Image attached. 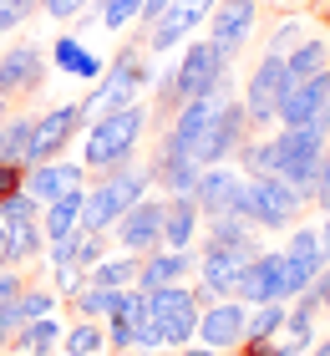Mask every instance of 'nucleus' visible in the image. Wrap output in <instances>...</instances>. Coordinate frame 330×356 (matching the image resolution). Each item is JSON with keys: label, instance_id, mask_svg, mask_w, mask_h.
<instances>
[{"label": "nucleus", "instance_id": "nucleus-1", "mask_svg": "<svg viewBox=\"0 0 330 356\" xmlns=\"http://www.w3.org/2000/svg\"><path fill=\"white\" fill-rule=\"evenodd\" d=\"M147 118H153V112H147L142 102H127L117 112L92 118L87 143H81V168L87 173H112V168L132 163V153H138V143L147 133Z\"/></svg>", "mask_w": 330, "mask_h": 356}, {"label": "nucleus", "instance_id": "nucleus-2", "mask_svg": "<svg viewBox=\"0 0 330 356\" xmlns=\"http://www.w3.org/2000/svg\"><path fill=\"white\" fill-rule=\"evenodd\" d=\"M234 214L259 224V229H290L295 214H300V199H295V188L279 173H264V178H244L239 184Z\"/></svg>", "mask_w": 330, "mask_h": 356}, {"label": "nucleus", "instance_id": "nucleus-3", "mask_svg": "<svg viewBox=\"0 0 330 356\" xmlns=\"http://www.w3.org/2000/svg\"><path fill=\"white\" fill-rule=\"evenodd\" d=\"M147 82H153V72L142 67L138 46H127V51L112 61V67H102V76H97L92 97H81V112H87V118L117 112V107H127V102H138V92H142Z\"/></svg>", "mask_w": 330, "mask_h": 356}, {"label": "nucleus", "instance_id": "nucleus-4", "mask_svg": "<svg viewBox=\"0 0 330 356\" xmlns=\"http://www.w3.org/2000/svg\"><path fill=\"white\" fill-rule=\"evenodd\" d=\"M198 290H188V285H158V290H147V311H153V321H158V331H163V341H168L173 351L178 346H188L193 336H198Z\"/></svg>", "mask_w": 330, "mask_h": 356}, {"label": "nucleus", "instance_id": "nucleus-5", "mask_svg": "<svg viewBox=\"0 0 330 356\" xmlns=\"http://www.w3.org/2000/svg\"><path fill=\"white\" fill-rule=\"evenodd\" d=\"M254 254H259V239H249V245H204V260H198V300L239 296V275Z\"/></svg>", "mask_w": 330, "mask_h": 356}, {"label": "nucleus", "instance_id": "nucleus-6", "mask_svg": "<svg viewBox=\"0 0 330 356\" xmlns=\"http://www.w3.org/2000/svg\"><path fill=\"white\" fill-rule=\"evenodd\" d=\"M249 112H244V102H219V112H213V122L204 127V138L193 143V163L198 168H213V163H229L244 143H249Z\"/></svg>", "mask_w": 330, "mask_h": 356}, {"label": "nucleus", "instance_id": "nucleus-7", "mask_svg": "<svg viewBox=\"0 0 330 356\" xmlns=\"http://www.w3.org/2000/svg\"><path fill=\"white\" fill-rule=\"evenodd\" d=\"M285 280H279V300H295V296H305L310 285H315V275L330 265V245L320 239V229H295L285 239Z\"/></svg>", "mask_w": 330, "mask_h": 356}, {"label": "nucleus", "instance_id": "nucleus-8", "mask_svg": "<svg viewBox=\"0 0 330 356\" xmlns=\"http://www.w3.org/2000/svg\"><path fill=\"white\" fill-rule=\"evenodd\" d=\"M229 92V61L213 51V41H188L178 56V97H224Z\"/></svg>", "mask_w": 330, "mask_h": 356}, {"label": "nucleus", "instance_id": "nucleus-9", "mask_svg": "<svg viewBox=\"0 0 330 356\" xmlns=\"http://www.w3.org/2000/svg\"><path fill=\"white\" fill-rule=\"evenodd\" d=\"M254 15H259V0H219L208 15V41L229 67L244 56V46L254 36Z\"/></svg>", "mask_w": 330, "mask_h": 356}, {"label": "nucleus", "instance_id": "nucleus-10", "mask_svg": "<svg viewBox=\"0 0 330 356\" xmlns=\"http://www.w3.org/2000/svg\"><path fill=\"white\" fill-rule=\"evenodd\" d=\"M81 122H87V112H81V102H61V107H46L36 118V138H31V163H51V158H61L66 148H72V138L81 133Z\"/></svg>", "mask_w": 330, "mask_h": 356}, {"label": "nucleus", "instance_id": "nucleus-11", "mask_svg": "<svg viewBox=\"0 0 330 356\" xmlns=\"http://www.w3.org/2000/svg\"><path fill=\"white\" fill-rule=\"evenodd\" d=\"M163 219H168V199H158V193H147L142 204H132L127 214L112 224V234H117V245L127 254H153L163 245Z\"/></svg>", "mask_w": 330, "mask_h": 356}, {"label": "nucleus", "instance_id": "nucleus-12", "mask_svg": "<svg viewBox=\"0 0 330 356\" xmlns=\"http://www.w3.org/2000/svg\"><path fill=\"white\" fill-rule=\"evenodd\" d=\"M46 51L36 41H15L0 51V97H31V92H41L46 82Z\"/></svg>", "mask_w": 330, "mask_h": 356}, {"label": "nucleus", "instance_id": "nucleus-13", "mask_svg": "<svg viewBox=\"0 0 330 356\" xmlns=\"http://www.w3.org/2000/svg\"><path fill=\"white\" fill-rule=\"evenodd\" d=\"M244 326H249V305L239 296L208 300L204 316H198V341L213 346V351H234V346H244Z\"/></svg>", "mask_w": 330, "mask_h": 356}, {"label": "nucleus", "instance_id": "nucleus-14", "mask_svg": "<svg viewBox=\"0 0 330 356\" xmlns=\"http://www.w3.org/2000/svg\"><path fill=\"white\" fill-rule=\"evenodd\" d=\"M279 97H285V56L264 51V61L249 76V87H244V112H249V122H274Z\"/></svg>", "mask_w": 330, "mask_h": 356}, {"label": "nucleus", "instance_id": "nucleus-15", "mask_svg": "<svg viewBox=\"0 0 330 356\" xmlns=\"http://www.w3.org/2000/svg\"><path fill=\"white\" fill-rule=\"evenodd\" d=\"M320 112H330V67H325L320 76H305L300 87H290L285 97H279L274 122H279V127H310Z\"/></svg>", "mask_w": 330, "mask_h": 356}, {"label": "nucleus", "instance_id": "nucleus-16", "mask_svg": "<svg viewBox=\"0 0 330 356\" xmlns=\"http://www.w3.org/2000/svg\"><path fill=\"white\" fill-rule=\"evenodd\" d=\"M198 168L193 158L178 148V143H168L163 138L158 143V153H153V188H163V199H178V193H193V184H198Z\"/></svg>", "mask_w": 330, "mask_h": 356}, {"label": "nucleus", "instance_id": "nucleus-17", "mask_svg": "<svg viewBox=\"0 0 330 356\" xmlns=\"http://www.w3.org/2000/svg\"><path fill=\"white\" fill-rule=\"evenodd\" d=\"M72 188H87V168L72 163V158H51V163H31L26 168V193H36L41 209L61 199V193H72Z\"/></svg>", "mask_w": 330, "mask_h": 356}, {"label": "nucleus", "instance_id": "nucleus-18", "mask_svg": "<svg viewBox=\"0 0 330 356\" xmlns=\"http://www.w3.org/2000/svg\"><path fill=\"white\" fill-rule=\"evenodd\" d=\"M244 184V173H234L229 163H213L198 173V184H193V204H198V214L204 219H219V214H234V193Z\"/></svg>", "mask_w": 330, "mask_h": 356}, {"label": "nucleus", "instance_id": "nucleus-19", "mask_svg": "<svg viewBox=\"0 0 330 356\" xmlns=\"http://www.w3.org/2000/svg\"><path fill=\"white\" fill-rule=\"evenodd\" d=\"M279 280H285V254L279 250H259L239 275V300L259 305V300H279Z\"/></svg>", "mask_w": 330, "mask_h": 356}, {"label": "nucleus", "instance_id": "nucleus-20", "mask_svg": "<svg viewBox=\"0 0 330 356\" xmlns=\"http://www.w3.org/2000/svg\"><path fill=\"white\" fill-rule=\"evenodd\" d=\"M204 21H208V15H198V10H188V6H183V0H173V6L163 10L153 26H147V51L168 56L173 46H183V41H188V36H193V31L204 26Z\"/></svg>", "mask_w": 330, "mask_h": 356}, {"label": "nucleus", "instance_id": "nucleus-21", "mask_svg": "<svg viewBox=\"0 0 330 356\" xmlns=\"http://www.w3.org/2000/svg\"><path fill=\"white\" fill-rule=\"evenodd\" d=\"M188 270H198L188 250H163V245H158V250H153V254H147V260L138 265V285H142V290H158V285H178V280H183Z\"/></svg>", "mask_w": 330, "mask_h": 356}, {"label": "nucleus", "instance_id": "nucleus-22", "mask_svg": "<svg viewBox=\"0 0 330 356\" xmlns=\"http://www.w3.org/2000/svg\"><path fill=\"white\" fill-rule=\"evenodd\" d=\"M81 204H87V188H72V193H61V199H51L41 209V234H46V245H56V239H72L81 229Z\"/></svg>", "mask_w": 330, "mask_h": 356}, {"label": "nucleus", "instance_id": "nucleus-23", "mask_svg": "<svg viewBox=\"0 0 330 356\" xmlns=\"http://www.w3.org/2000/svg\"><path fill=\"white\" fill-rule=\"evenodd\" d=\"M46 61H51L56 72H66V76H81V82H97V76H102V61H97V51H87L76 36H56L51 51H46Z\"/></svg>", "mask_w": 330, "mask_h": 356}, {"label": "nucleus", "instance_id": "nucleus-24", "mask_svg": "<svg viewBox=\"0 0 330 356\" xmlns=\"http://www.w3.org/2000/svg\"><path fill=\"white\" fill-rule=\"evenodd\" d=\"M198 204L193 193H178V199H168V219H163V250H188L198 239Z\"/></svg>", "mask_w": 330, "mask_h": 356}, {"label": "nucleus", "instance_id": "nucleus-25", "mask_svg": "<svg viewBox=\"0 0 330 356\" xmlns=\"http://www.w3.org/2000/svg\"><path fill=\"white\" fill-rule=\"evenodd\" d=\"M330 67V41H320V36H305L295 51L285 56V92L290 87H300L305 76H320Z\"/></svg>", "mask_w": 330, "mask_h": 356}, {"label": "nucleus", "instance_id": "nucleus-26", "mask_svg": "<svg viewBox=\"0 0 330 356\" xmlns=\"http://www.w3.org/2000/svg\"><path fill=\"white\" fill-rule=\"evenodd\" d=\"M102 178H107V188H112V199H117L122 214L153 193V168H138V163H122V168H112V173H102Z\"/></svg>", "mask_w": 330, "mask_h": 356}, {"label": "nucleus", "instance_id": "nucleus-27", "mask_svg": "<svg viewBox=\"0 0 330 356\" xmlns=\"http://www.w3.org/2000/svg\"><path fill=\"white\" fill-rule=\"evenodd\" d=\"M122 219V209L117 199H112V188H107V178L102 184H92L87 188V204H81V229L87 234H112V224Z\"/></svg>", "mask_w": 330, "mask_h": 356}, {"label": "nucleus", "instance_id": "nucleus-28", "mask_svg": "<svg viewBox=\"0 0 330 356\" xmlns=\"http://www.w3.org/2000/svg\"><path fill=\"white\" fill-rule=\"evenodd\" d=\"M87 285H102V290H127L138 285V254H102L92 270H87Z\"/></svg>", "mask_w": 330, "mask_h": 356}, {"label": "nucleus", "instance_id": "nucleus-29", "mask_svg": "<svg viewBox=\"0 0 330 356\" xmlns=\"http://www.w3.org/2000/svg\"><path fill=\"white\" fill-rule=\"evenodd\" d=\"M61 341V326H56V316H41V321H21L10 336V346L15 351H26V356H51V346Z\"/></svg>", "mask_w": 330, "mask_h": 356}, {"label": "nucleus", "instance_id": "nucleus-30", "mask_svg": "<svg viewBox=\"0 0 330 356\" xmlns=\"http://www.w3.org/2000/svg\"><path fill=\"white\" fill-rule=\"evenodd\" d=\"M285 316H290V305H285V300H259V305H249L244 346H249V341H274V336L285 331Z\"/></svg>", "mask_w": 330, "mask_h": 356}, {"label": "nucleus", "instance_id": "nucleus-31", "mask_svg": "<svg viewBox=\"0 0 330 356\" xmlns=\"http://www.w3.org/2000/svg\"><path fill=\"white\" fill-rule=\"evenodd\" d=\"M6 229H10V265H36L46 245L41 219H21V224H6Z\"/></svg>", "mask_w": 330, "mask_h": 356}, {"label": "nucleus", "instance_id": "nucleus-32", "mask_svg": "<svg viewBox=\"0 0 330 356\" xmlns=\"http://www.w3.org/2000/svg\"><path fill=\"white\" fill-rule=\"evenodd\" d=\"M315 311H320L315 290H305V296H295V300H290V316H285V336H290V341L310 346V336H315Z\"/></svg>", "mask_w": 330, "mask_h": 356}, {"label": "nucleus", "instance_id": "nucleus-33", "mask_svg": "<svg viewBox=\"0 0 330 356\" xmlns=\"http://www.w3.org/2000/svg\"><path fill=\"white\" fill-rule=\"evenodd\" d=\"M234 158L244 163V178H264V173H279V148H274V138H264V143H244V148H239Z\"/></svg>", "mask_w": 330, "mask_h": 356}, {"label": "nucleus", "instance_id": "nucleus-34", "mask_svg": "<svg viewBox=\"0 0 330 356\" xmlns=\"http://www.w3.org/2000/svg\"><path fill=\"white\" fill-rule=\"evenodd\" d=\"M0 127H6V153H0V158L26 163V158H31V138H36V118H26V112H21V118H6Z\"/></svg>", "mask_w": 330, "mask_h": 356}, {"label": "nucleus", "instance_id": "nucleus-35", "mask_svg": "<svg viewBox=\"0 0 330 356\" xmlns=\"http://www.w3.org/2000/svg\"><path fill=\"white\" fill-rule=\"evenodd\" d=\"M102 346H107V331L97 326V321H87V316L66 331V351H72V356H97Z\"/></svg>", "mask_w": 330, "mask_h": 356}, {"label": "nucleus", "instance_id": "nucleus-36", "mask_svg": "<svg viewBox=\"0 0 330 356\" xmlns=\"http://www.w3.org/2000/svg\"><path fill=\"white\" fill-rule=\"evenodd\" d=\"M142 15V0H97V21L102 31H122Z\"/></svg>", "mask_w": 330, "mask_h": 356}, {"label": "nucleus", "instance_id": "nucleus-37", "mask_svg": "<svg viewBox=\"0 0 330 356\" xmlns=\"http://www.w3.org/2000/svg\"><path fill=\"white\" fill-rule=\"evenodd\" d=\"M112 305H117V290H102V285H81L76 290V311L87 321H107Z\"/></svg>", "mask_w": 330, "mask_h": 356}, {"label": "nucleus", "instance_id": "nucleus-38", "mask_svg": "<svg viewBox=\"0 0 330 356\" xmlns=\"http://www.w3.org/2000/svg\"><path fill=\"white\" fill-rule=\"evenodd\" d=\"M51 311H56V290H46V285H26L21 300H15V316H21V321H41Z\"/></svg>", "mask_w": 330, "mask_h": 356}, {"label": "nucleus", "instance_id": "nucleus-39", "mask_svg": "<svg viewBox=\"0 0 330 356\" xmlns=\"http://www.w3.org/2000/svg\"><path fill=\"white\" fill-rule=\"evenodd\" d=\"M21 219H41V199L36 193H10V199H0V224H21Z\"/></svg>", "mask_w": 330, "mask_h": 356}, {"label": "nucleus", "instance_id": "nucleus-40", "mask_svg": "<svg viewBox=\"0 0 330 356\" xmlns=\"http://www.w3.org/2000/svg\"><path fill=\"white\" fill-rule=\"evenodd\" d=\"M41 10V0H0V36H10L15 26H26Z\"/></svg>", "mask_w": 330, "mask_h": 356}, {"label": "nucleus", "instance_id": "nucleus-41", "mask_svg": "<svg viewBox=\"0 0 330 356\" xmlns=\"http://www.w3.org/2000/svg\"><path fill=\"white\" fill-rule=\"evenodd\" d=\"M300 41H305V26H300V21H279L274 36H270V51H274V56H290Z\"/></svg>", "mask_w": 330, "mask_h": 356}, {"label": "nucleus", "instance_id": "nucleus-42", "mask_svg": "<svg viewBox=\"0 0 330 356\" xmlns=\"http://www.w3.org/2000/svg\"><path fill=\"white\" fill-rule=\"evenodd\" d=\"M102 245H107V234H87V229H76V270H92L97 260H102Z\"/></svg>", "mask_w": 330, "mask_h": 356}, {"label": "nucleus", "instance_id": "nucleus-43", "mask_svg": "<svg viewBox=\"0 0 330 356\" xmlns=\"http://www.w3.org/2000/svg\"><path fill=\"white\" fill-rule=\"evenodd\" d=\"M107 346H112V351H132V321L117 316V311L107 316Z\"/></svg>", "mask_w": 330, "mask_h": 356}, {"label": "nucleus", "instance_id": "nucleus-44", "mask_svg": "<svg viewBox=\"0 0 330 356\" xmlns=\"http://www.w3.org/2000/svg\"><path fill=\"white\" fill-rule=\"evenodd\" d=\"M26 188V163H10V158H0V199H10V193Z\"/></svg>", "mask_w": 330, "mask_h": 356}, {"label": "nucleus", "instance_id": "nucleus-45", "mask_svg": "<svg viewBox=\"0 0 330 356\" xmlns=\"http://www.w3.org/2000/svg\"><path fill=\"white\" fill-rule=\"evenodd\" d=\"M87 6H92V0H41V10L51 15V21H76Z\"/></svg>", "mask_w": 330, "mask_h": 356}, {"label": "nucleus", "instance_id": "nucleus-46", "mask_svg": "<svg viewBox=\"0 0 330 356\" xmlns=\"http://www.w3.org/2000/svg\"><path fill=\"white\" fill-rule=\"evenodd\" d=\"M21 290H26V280L6 265V270H0V311H10V305L21 300Z\"/></svg>", "mask_w": 330, "mask_h": 356}, {"label": "nucleus", "instance_id": "nucleus-47", "mask_svg": "<svg viewBox=\"0 0 330 356\" xmlns=\"http://www.w3.org/2000/svg\"><path fill=\"white\" fill-rule=\"evenodd\" d=\"M315 204H320V209H330V148H325V158H320V178H315Z\"/></svg>", "mask_w": 330, "mask_h": 356}, {"label": "nucleus", "instance_id": "nucleus-48", "mask_svg": "<svg viewBox=\"0 0 330 356\" xmlns=\"http://www.w3.org/2000/svg\"><path fill=\"white\" fill-rule=\"evenodd\" d=\"M15 326H21V316H15V305H10V311H0V351L10 346V336H15Z\"/></svg>", "mask_w": 330, "mask_h": 356}, {"label": "nucleus", "instance_id": "nucleus-49", "mask_svg": "<svg viewBox=\"0 0 330 356\" xmlns=\"http://www.w3.org/2000/svg\"><path fill=\"white\" fill-rule=\"evenodd\" d=\"M168 6H173V0H142V15H138V21H142V26H153Z\"/></svg>", "mask_w": 330, "mask_h": 356}, {"label": "nucleus", "instance_id": "nucleus-50", "mask_svg": "<svg viewBox=\"0 0 330 356\" xmlns=\"http://www.w3.org/2000/svg\"><path fill=\"white\" fill-rule=\"evenodd\" d=\"M310 290H315V300H320L325 311H330V265H325V270L315 275V285H310Z\"/></svg>", "mask_w": 330, "mask_h": 356}, {"label": "nucleus", "instance_id": "nucleus-51", "mask_svg": "<svg viewBox=\"0 0 330 356\" xmlns=\"http://www.w3.org/2000/svg\"><path fill=\"white\" fill-rule=\"evenodd\" d=\"M300 351H305V346H300V341H290V336H285V341H274V346H270V356H300Z\"/></svg>", "mask_w": 330, "mask_h": 356}, {"label": "nucleus", "instance_id": "nucleus-52", "mask_svg": "<svg viewBox=\"0 0 330 356\" xmlns=\"http://www.w3.org/2000/svg\"><path fill=\"white\" fill-rule=\"evenodd\" d=\"M6 265H10V229L0 224V270H6Z\"/></svg>", "mask_w": 330, "mask_h": 356}, {"label": "nucleus", "instance_id": "nucleus-53", "mask_svg": "<svg viewBox=\"0 0 330 356\" xmlns=\"http://www.w3.org/2000/svg\"><path fill=\"white\" fill-rule=\"evenodd\" d=\"M178 356H219V351H213V346H204V341H198V346H178Z\"/></svg>", "mask_w": 330, "mask_h": 356}, {"label": "nucleus", "instance_id": "nucleus-54", "mask_svg": "<svg viewBox=\"0 0 330 356\" xmlns=\"http://www.w3.org/2000/svg\"><path fill=\"white\" fill-rule=\"evenodd\" d=\"M320 239H325V245H330V209H325V224H320Z\"/></svg>", "mask_w": 330, "mask_h": 356}, {"label": "nucleus", "instance_id": "nucleus-55", "mask_svg": "<svg viewBox=\"0 0 330 356\" xmlns=\"http://www.w3.org/2000/svg\"><path fill=\"white\" fill-rule=\"evenodd\" d=\"M315 356H330V341H320V346H315Z\"/></svg>", "mask_w": 330, "mask_h": 356}, {"label": "nucleus", "instance_id": "nucleus-56", "mask_svg": "<svg viewBox=\"0 0 330 356\" xmlns=\"http://www.w3.org/2000/svg\"><path fill=\"white\" fill-rule=\"evenodd\" d=\"M0 153H6V127H0Z\"/></svg>", "mask_w": 330, "mask_h": 356}, {"label": "nucleus", "instance_id": "nucleus-57", "mask_svg": "<svg viewBox=\"0 0 330 356\" xmlns=\"http://www.w3.org/2000/svg\"><path fill=\"white\" fill-rule=\"evenodd\" d=\"M0 122H6V97H0Z\"/></svg>", "mask_w": 330, "mask_h": 356}, {"label": "nucleus", "instance_id": "nucleus-58", "mask_svg": "<svg viewBox=\"0 0 330 356\" xmlns=\"http://www.w3.org/2000/svg\"><path fill=\"white\" fill-rule=\"evenodd\" d=\"M153 356H173V351H168V346H163V351H153Z\"/></svg>", "mask_w": 330, "mask_h": 356}, {"label": "nucleus", "instance_id": "nucleus-59", "mask_svg": "<svg viewBox=\"0 0 330 356\" xmlns=\"http://www.w3.org/2000/svg\"><path fill=\"white\" fill-rule=\"evenodd\" d=\"M325 26H330V10H325Z\"/></svg>", "mask_w": 330, "mask_h": 356}, {"label": "nucleus", "instance_id": "nucleus-60", "mask_svg": "<svg viewBox=\"0 0 330 356\" xmlns=\"http://www.w3.org/2000/svg\"><path fill=\"white\" fill-rule=\"evenodd\" d=\"M61 356H72V351H61Z\"/></svg>", "mask_w": 330, "mask_h": 356}, {"label": "nucleus", "instance_id": "nucleus-61", "mask_svg": "<svg viewBox=\"0 0 330 356\" xmlns=\"http://www.w3.org/2000/svg\"><path fill=\"white\" fill-rule=\"evenodd\" d=\"M117 356H127V351H117Z\"/></svg>", "mask_w": 330, "mask_h": 356}]
</instances>
